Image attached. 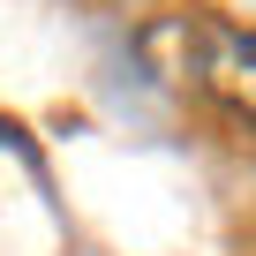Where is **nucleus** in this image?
<instances>
[{
    "instance_id": "1",
    "label": "nucleus",
    "mask_w": 256,
    "mask_h": 256,
    "mask_svg": "<svg viewBox=\"0 0 256 256\" xmlns=\"http://www.w3.org/2000/svg\"><path fill=\"white\" fill-rule=\"evenodd\" d=\"M136 53L158 83L196 90L218 113H234L241 128H256V30L218 23L204 8H174V16H151L136 30Z\"/></svg>"
},
{
    "instance_id": "2",
    "label": "nucleus",
    "mask_w": 256,
    "mask_h": 256,
    "mask_svg": "<svg viewBox=\"0 0 256 256\" xmlns=\"http://www.w3.org/2000/svg\"><path fill=\"white\" fill-rule=\"evenodd\" d=\"M0 144H16V120H0Z\"/></svg>"
}]
</instances>
